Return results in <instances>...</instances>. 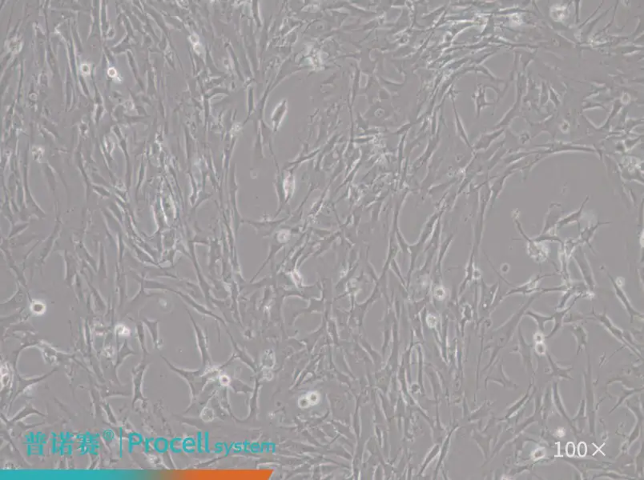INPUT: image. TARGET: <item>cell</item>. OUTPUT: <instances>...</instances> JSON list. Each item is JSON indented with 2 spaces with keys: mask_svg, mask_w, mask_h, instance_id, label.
Listing matches in <instances>:
<instances>
[{
  "mask_svg": "<svg viewBox=\"0 0 644 480\" xmlns=\"http://www.w3.org/2000/svg\"><path fill=\"white\" fill-rule=\"evenodd\" d=\"M572 256L577 263L578 266H579L582 276L584 279V284L588 288L589 291L591 292L596 288V280H595L593 271H592L591 267L589 264L588 260L586 259V254L584 253L583 247L581 245L579 246L577 248L574 250Z\"/></svg>",
  "mask_w": 644,
  "mask_h": 480,
  "instance_id": "6da1fadb",
  "label": "cell"
},
{
  "mask_svg": "<svg viewBox=\"0 0 644 480\" xmlns=\"http://www.w3.org/2000/svg\"><path fill=\"white\" fill-rule=\"evenodd\" d=\"M514 221H516V226H517V228L519 229V232H520V235L523 236V237L526 239V241L529 243L528 246H527V251H528L529 256L533 260L538 262V263H542V262H544L546 260H547L549 253L547 252V250L544 248V246L539 247L541 243H536L532 239L527 237V235L523 232L521 224L519 222V219H514Z\"/></svg>",
  "mask_w": 644,
  "mask_h": 480,
  "instance_id": "7a4b0ae2",
  "label": "cell"
},
{
  "mask_svg": "<svg viewBox=\"0 0 644 480\" xmlns=\"http://www.w3.org/2000/svg\"><path fill=\"white\" fill-rule=\"evenodd\" d=\"M563 215L562 206L558 203H551L546 215L544 229L541 234H547L558 225V222Z\"/></svg>",
  "mask_w": 644,
  "mask_h": 480,
  "instance_id": "3957f363",
  "label": "cell"
},
{
  "mask_svg": "<svg viewBox=\"0 0 644 480\" xmlns=\"http://www.w3.org/2000/svg\"><path fill=\"white\" fill-rule=\"evenodd\" d=\"M552 275H537L534 278L530 279L526 284H522L521 286L516 287V288H513L511 291L508 292L506 295H511V294H524V295H526V294L532 293L533 292L537 290L538 284H539L542 278H545V277L552 276Z\"/></svg>",
  "mask_w": 644,
  "mask_h": 480,
  "instance_id": "277c9868",
  "label": "cell"
},
{
  "mask_svg": "<svg viewBox=\"0 0 644 480\" xmlns=\"http://www.w3.org/2000/svg\"><path fill=\"white\" fill-rule=\"evenodd\" d=\"M610 223H611V222H601L600 221H598L596 224H591L590 226L586 227L583 229V231L580 232L579 238L578 239V243H579V244L585 243V244L588 245L589 247L593 250V252L596 253L593 247H592V245L590 244V240H591L592 238L594 237L595 233H596L598 228H600L602 225L610 224Z\"/></svg>",
  "mask_w": 644,
  "mask_h": 480,
  "instance_id": "5b68a950",
  "label": "cell"
},
{
  "mask_svg": "<svg viewBox=\"0 0 644 480\" xmlns=\"http://www.w3.org/2000/svg\"><path fill=\"white\" fill-rule=\"evenodd\" d=\"M589 199H590V196L587 195L582 205H581L580 208L577 211H574L573 213H571L570 215H566L563 219H561L558 222V225H557V229L559 230L563 227L566 226V225L572 224V223H575V222H579V223L581 217L583 216V208H584L586 203L588 202Z\"/></svg>",
  "mask_w": 644,
  "mask_h": 480,
  "instance_id": "8992f818",
  "label": "cell"
},
{
  "mask_svg": "<svg viewBox=\"0 0 644 480\" xmlns=\"http://www.w3.org/2000/svg\"><path fill=\"white\" fill-rule=\"evenodd\" d=\"M607 275H608L610 280H611V283H612L613 287H614V291H615V294H616L619 299L622 301V303L625 305L626 308H627V310L629 312L631 316H633L634 315H639L638 312H635V310L631 307V303H630L629 300H628V297H627V295H626L625 293H624V290L620 288V285H619L618 283H617V281L614 280V278H613L611 275H609V273H607Z\"/></svg>",
  "mask_w": 644,
  "mask_h": 480,
  "instance_id": "52a82bcc",
  "label": "cell"
},
{
  "mask_svg": "<svg viewBox=\"0 0 644 480\" xmlns=\"http://www.w3.org/2000/svg\"><path fill=\"white\" fill-rule=\"evenodd\" d=\"M536 243H543L544 241L556 242L559 243L561 245L563 244V242L560 238L555 235V234H550V232L547 234H540L538 237L532 239Z\"/></svg>",
  "mask_w": 644,
  "mask_h": 480,
  "instance_id": "ba28073f",
  "label": "cell"
},
{
  "mask_svg": "<svg viewBox=\"0 0 644 480\" xmlns=\"http://www.w3.org/2000/svg\"><path fill=\"white\" fill-rule=\"evenodd\" d=\"M527 314H528L529 316H532L533 318H534V319H535V320L538 322V323H539V325H542V326L544 325V322L547 321V320H551L550 318L544 317V316H539V315L534 314V313H533V312H528Z\"/></svg>",
  "mask_w": 644,
  "mask_h": 480,
  "instance_id": "9c48e42d",
  "label": "cell"
}]
</instances>
